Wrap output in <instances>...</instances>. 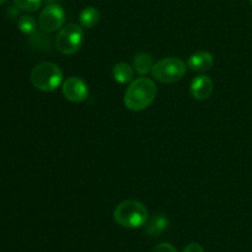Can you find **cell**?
Instances as JSON below:
<instances>
[{"label": "cell", "mask_w": 252, "mask_h": 252, "mask_svg": "<svg viewBox=\"0 0 252 252\" xmlns=\"http://www.w3.org/2000/svg\"><path fill=\"white\" fill-rule=\"evenodd\" d=\"M157 95L158 88L154 81L147 76H140L129 84L125 93L123 102L128 110L140 112L154 102Z\"/></svg>", "instance_id": "obj_1"}, {"label": "cell", "mask_w": 252, "mask_h": 252, "mask_svg": "<svg viewBox=\"0 0 252 252\" xmlns=\"http://www.w3.org/2000/svg\"><path fill=\"white\" fill-rule=\"evenodd\" d=\"M113 219L118 225L126 229H137L144 226L149 219L148 209L142 202L127 199L118 204L113 212Z\"/></svg>", "instance_id": "obj_2"}, {"label": "cell", "mask_w": 252, "mask_h": 252, "mask_svg": "<svg viewBox=\"0 0 252 252\" xmlns=\"http://www.w3.org/2000/svg\"><path fill=\"white\" fill-rule=\"evenodd\" d=\"M31 84L39 91L51 93L57 90L63 83V71L52 62H42L33 66L30 74Z\"/></svg>", "instance_id": "obj_3"}, {"label": "cell", "mask_w": 252, "mask_h": 252, "mask_svg": "<svg viewBox=\"0 0 252 252\" xmlns=\"http://www.w3.org/2000/svg\"><path fill=\"white\" fill-rule=\"evenodd\" d=\"M187 70V64L177 57H167L157 62L153 66L152 75L161 84H175L181 80Z\"/></svg>", "instance_id": "obj_4"}, {"label": "cell", "mask_w": 252, "mask_h": 252, "mask_svg": "<svg viewBox=\"0 0 252 252\" xmlns=\"http://www.w3.org/2000/svg\"><path fill=\"white\" fill-rule=\"evenodd\" d=\"M83 42V27L76 24H68L58 31L56 36V48L64 56H73L81 48Z\"/></svg>", "instance_id": "obj_5"}, {"label": "cell", "mask_w": 252, "mask_h": 252, "mask_svg": "<svg viewBox=\"0 0 252 252\" xmlns=\"http://www.w3.org/2000/svg\"><path fill=\"white\" fill-rule=\"evenodd\" d=\"M65 22V12L57 4L47 5L38 16V26L46 33L59 31Z\"/></svg>", "instance_id": "obj_6"}, {"label": "cell", "mask_w": 252, "mask_h": 252, "mask_svg": "<svg viewBox=\"0 0 252 252\" xmlns=\"http://www.w3.org/2000/svg\"><path fill=\"white\" fill-rule=\"evenodd\" d=\"M62 93H63L64 97L70 102H84L89 96L88 84L78 76H70L63 83Z\"/></svg>", "instance_id": "obj_7"}, {"label": "cell", "mask_w": 252, "mask_h": 252, "mask_svg": "<svg viewBox=\"0 0 252 252\" xmlns=\"http://www.w3.org/2000/svg\"><path fill=\"white\" fill-rule=\"evenodd\" d=\"M214 90V84L209 76L207 75H198L191 81L189 85V91L191 95L193 96L196 100L204 101L207 98L211 97Z\"/></svg>", "instance_id": "obj_8"}, {"label": "cell", "mask_w": 252, "mask_h": 252, "mask_svg": "<svg viewBox=\"0 0 252 252\" xmlns=\"http://www.w3.org/2000/svg\"><path fill=\"white\" fill-rule=\"evenodd\" d=\"M214 64V57L212 53L207 51H198L196 53L191 54L187 59V66L191 70L203 73V71L209 70Z\"/></svg>", "instance_id": "obj_9"}, {"label": "cell", "mask_w": 252, "mask_h": 252, "mask_svg": "<svg viewBox=\"0 0 252 252\" xmlns=\"http://www.w3.org/2000/svg\"><path fill=\"white\" fill-rule=\"evenodd\" d=\"M145 234L150 236L161 235L169 229V218L164 214H155L144 224Z\"/></svg>", "instance_id": "obj_10"}, {"label": "cell", "mask_w": 252, "mask_h": 252, "mask_svg": "<svg viewBox=\"0 0 252 252\" xmlns=\"http://www.w3.org/2000/svg\"><path fill=\"white\" fill-rule=\"evenodd\" d=\"M134 68L126 62H120L112 68V76L117 83L128 84L134 80Z\"/></svg>", "instance_id": "obj_11"}, {"label": "cell", "mask_w": 252, "mask_h": 252, "mask_svg": "<svg viewBox=\"0 0 252 252\" xmlns=\"http://www.w3.org/2000/svg\"><path fill=\"white\" fill-rule=\"evenodd\" d=\"M153 66H154V59L150 53H138L133 59V68L142 76L152 73Z\"/></svg>", "instance_id": "obj_12"}, {"label": "cell", "mask_w": 252, "mask_h": 252, "mask_svg": "<svg viewBox=\"0 0 252 252\" xmlns=\"http://www.w3.org/2000/svg\"><path fill=\"white\" fill-rule=\"evenodd\" d=\"M100 17H101V14L96 7L88 6L80 11V15H79V21H80V25L83 27H86V29H93V27H95L96 25L100 22Z\"/></svg>", "instance_id": "obj_13"}, {"label": "cell", "mask_w": 252, "mask_h": 252, "mask_svg": "<svg viewBox=\"0 0 252 252\" xmlns=\"http://www.w3.org/2000/svg\"><path fill=\"white\" fill-rule=\"evenodd\" d=\"M19 30L24 34L27 36H32L37 32V26H38V22L36 21L33 16L31 15H22L19 19Z\"/></svg>", "instance_id": "obj_14"}, {"label": "cell", "mask_w": 252, "mask_h": 252, "mask_svg": "<svg viewBox=\"0 0 252 252\" xmlns=\"http://www.w3.org/2000/svg\"><path fill=\"white\" fill-rule=\"evenodd\" d=\"M15 6L26 12H34L41 7L42 0H14Z\"/></svg>", "instance_id": "obj_15"}, {"label": "cell", "mask_w": 252, "mask_h": 252, "mask_svg": "<svg viewBox=\"0 0 252 252\" xmlns=\"http://www.w3.org/2000/svg\"><path fill=\"white\" fill-rule=\"evenodd\" d=\"M152 252H177V250L171 245V244L161 243L158 244V245L153 249Z\"/></svg>", "instance_id": "obj_16"}, {"label": "cell", "mask_w": 252, "mask_h": 252, "mask_svg": "<svg viewBox=\"0 0 252 252\" xmlns=\"http://www.w3.org/2000/svg\"><path fill=\"white\" fill-rule=\"evenodd\" d=\"M182 252H204V249L202 248L199 244L193 243V244H189V245H187Z\"/></svg>", "instance_id": "obj_17"}, {"label": "cell", "mask_w": 252, "mask_h": 252, "mask_svg": "<svg viewBox=\"0 0 252 252\" xmlns=\"http://www.w3.org/2000/svg\"><path fill=\"white\" fill-rule=\"evenodd\" d=\"M6 1H7V0H0V5L4 4V2H6Z\"/></svg>", "instance_id": "obj_18"}, {"label": "cell", "mask_w": 252, "mask_h": 252, "mask_svg": "<svg viewBox=\"0 0 252 252\" xmlns=\"http://www.w3.org/2000/svg\"><path fill=\"white\" fill-rule=\"evenodd\" d=\"M250 2H251V5H252V0H250Z\"/></svg>", "instance_id": "obj_19"}]
</instances>
